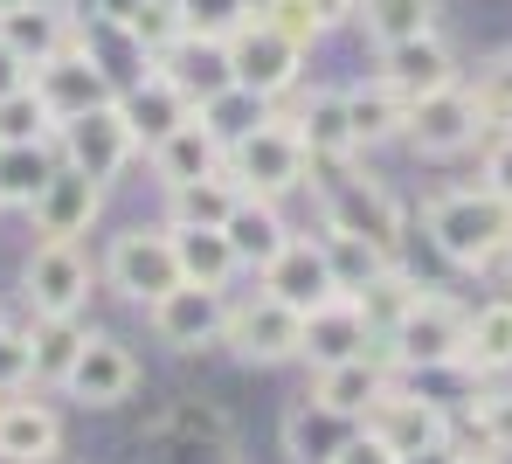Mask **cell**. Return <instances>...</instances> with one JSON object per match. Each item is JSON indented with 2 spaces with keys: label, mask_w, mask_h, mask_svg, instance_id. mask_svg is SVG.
I'll list each match as a JSON object with an SVG mask.
<instances>
[{
  "label": "cell",
  "mask_w": 512,
  "mask_h": 464,
  "mask_svg": "<svg viewBox=\"0 0 512 464\" xmlns=\"http://www.w3.org/2000/svg\"><path fill=\"white\" fill-rule=\"evenodd\" d=\"M353 430H360V423H346V416L319 409V402L305 395V402L284 416V451H291V464H333V451H340Z\"/></svg>",
  "instance_id": "obj_30"
},
{
  "label": "cell",
  "mask_w": 512,
  "mask_h": 464,
  "mask_svg": "<svg viewBox=\"0 0 512 464\" xmlns=\"http://www.w3.org/2000/svg\"><path fill=\"white\" fill-rule=\"evenodd\" d=\"M77 35V21H70V7L63 0H28V7H0V42L28 63V77H35V63H49L63 42Z\"/></svg>",
  "instance_id": "obj_22"
},
{
  "label": "cell",
  "mask_w": 512,
  "mask_h": 464,
  "mask_svg": "<svg viewBox=\"0 0 512 464\" xmlns=\"http://www.w3.org/2000/svg\"><path fill=\"white\" fill-rule=\"evenodd\" d=\"M499 271H506V278H512V250H506V264H499Z\"/></svg>",
  "instance_id": "obj_53"
},
{
  "label": "cell",
  "mask_w": 512,
  "mask_h": 464,
  "mask_svg": "<svg viewBox=\"0 0 512 464\" xmlns=\"http://www.w3.org/2000/svg\"><path fill=\"white\" fill-rule=\"evenodd\" d=\"M478 187H492L499 201H512V132H492L485 139V174H478Z\"/></svg>",
  "instance_id": "obj_46"
},
{
  "label": "cell",
  "mask_w": 512,
  "mask_h": 464,
  "mask_svg": "<svg viewBox=\"0 0 512 464\" xmlns=\"http://www.w3.org/2000/svg\"><path fill=\"white\" fill-rule=\"evenodd\" d=\"M485 139V125H478V97L471 84H450V91H429L409 104V146L423 153V160H457V153H471Z\"/></svg>",
  "instance_id": "obj_12"
},
{
  "label": "cell",
  "mask_w": 512,
  "mask_h": 464,
  "mask_svg": "<svg viewBox=\"0 0 512 464\" xmlns=\"http://www.w3.org/2000/svg\"><path fill=\"white\" fill-rule=\"evenodd\" d=\"M56 160L63 153H49V146H0V208H35Z\"/></svg>",
  "instance_id": "obj_36"
},
{
  "label": "cell",
  "mask_w": 512,
  "mask_h": 464,
  "mask_svg": "<svg viewBox=\"0 0 512 464\" xmlns=\"http://www.w3.org/2000/svg\"><path fill=\"white\" fill-rule=\"evenodd\" d=\"M28 381H35V347H28V333H21V326H0V402L21 395Z\"/></svg>",
  "instance_id": "obj_44"
},
{
  "label": "cell",
  "mask_w": 512,
  "mask_h": 464,
  "mask_svg": "<svg viewBox=\"0 0 512 464\" xmlns=\"http://www.w3.org/2000/svg\"><path fill=\"white\" fill-rule=\"evenodd\" d=\"M367 430H381L402 458H416L429 444H450V409L436 402V395H409V388H388L381 402H374V416H367Z\"/></svg>",
  "instance_id": "obj_19"
},
{
  "label": "cell",
  "mask_w": 512,
  "mask_h": 464,
  "mask_svg": "<svg viewBox=\"0 0 512 464\" xmlns=\"http://www.w3.org/2000/svg\"><path fill=\"white\" fill-rule=\"evenodd\" d=\"M139 451H146V464H243V451H236V423L215 409V402H173L167 416L139 437Z\"/></svg>",
  "instance_id": "obj_4"
},
{
  "label": "cell",
  "mask_w": 512,
  "mask_h": 464,
  "mask_svg": "<svg viewBox=\"0 0 512 464\" xmlns=\"http://www.w3.org/2000/svg\"><path fill=\"white\" fill-rule=\"evenodd\" d=\"M153 70H160V77H173L180 91L194 97V111H201V104H208L215 91H229V84H236L229 42H208V35H180V42H173L167 56L153 63Z\"/></svg>",
  "instance_id": "obj_24"
},
{
  "label": "cell",
  "mask_w": 512,
  "mask_h": 464,
  "mask_svg": "<svg viewBox=\"0 0 512 464\" xmlns=\"http://www.w3.org/2000/svg\"><path fill=\"white\" fill-rule=\"evenodd\" d=\"M63 458V416L49 402L7 395L0 402V464H56Z\"/></svg>",
  "instance_id": "obj_21"
},
{
  "label": "cell",
  "mask_w": 512,
  "mask_h": 464,
  "mask_svg": "<svg viewBox=\"0 0 512 464\" xmlns=\"http://www.w3.org/2000/svg\"><path fill=\"white\" fill-rule=\"evenodd\" d=\"M464 458V444L450 437V444H429V451H416V458H402V464H457Z\"/></svg>",
  "instance_id": "obj_50"
},
{
  "label": "cell",
  "mask_w": 512,
  "mask_h": 464,
  "mask_svg": "<svg viewBox=\"0 0 512 464\" xmlns=\"http://www.w3.org/2000/svg\"><path fill=\"white\" fill-rule=\"evenodd\" d=\"M374 347V326H367V312L353 305V298H333V305H319V312H305V368H340V361H360Z\"/></svg>",
  "instance_id": "obj_20"
},
{
  "label": "cell",
  "mask_w": 512,
  "mask_h": 464,
  "mask_svg": "<svg viewBox=\"0 0 512 464\" xmlns=\"http://www.w3.org/2000/svg\"><path fill=\"white\" fill-rule=\"evenodd\" d=\"M0 7H28V0H0Z\"/></svg>",
  "instance_id": "obj_54"
},
{
  "label": "cell",
  "mask_w": 512,
  "mask_h": 464,
  "mask_svg": "<svg viewBox=\"0 0 512 464\" xmlns=\"http://www.w3.org/2000/svg\"><path fill=\"white\" fill-rule=\"evenodd\" d=\"M104 284H111L118 298H132V305L167 298L173 284H180L173 236L167 229H125V236H111V250H104Z\"/></svg>",
  "instance_id": "obj_10"
},
{
  "label": "cell",
  "mask_w": 512,
  "mask_h": 464,
  "mask_svg": "<svg viewBox=\"0 0 512 464\" xmlns=\"http://www.w3.org/2000/svg\"><path fill=\"white\" fill-rule=\"evenodd\" d=\"M153 319V340H167L173 354H201V347H222V326H229V291H208V284H173L167 298L146 305Z\"/></svg>",
  "instance_id": "obj_11"
},
{
  "label": "cell",
  "mask_w": 512,
  "mask_h": 464,
  "mask_svg": "<svg viewBox=\"0 0 512 464\" xmlns=\"http://www.w3.org/2000/svg\"><path fill=\"white\" fill-rule=\"evenodd\" d=\"M222 174L236 181V194H256V201H284L291 187L312 181V153H305V139L291 132V118H263L250 139H236V146H229Z\"/></svg>",
  "instance_id": "obj_3"
},
{
  "label": "cell",
  "mask_w": 512,
  "mask_h": 464,
  "mask_svg": "<svg viewBox=\"0 0 512 464\" xmlns=\"http://www.w3.org/2000/svg\"><path fill=\"white\" fill-rule=\"evenodd\" d=\"M236 181L229 174H201V181L187 187H167V222H180V229H222L229 215H236Z\"/></svg>",
  "instance_id": "obj_32"
},
{
  "label": "cell",
  "mask_w": 512,
  "mask_h": 464,
  "mask_svg": "<svg viewBox=\"0 0 512 464\" xmlns=\"http://www.w3.org/2000/svg\"><path fill=\"white\" fill-rule=\"evenodd\" d=\"M63 395L84 402V409H118V402H132V395H139V354H132L125 340H111V333H90L77 368L63 374Z\"/></svg>",
  "instance_id": "obj_14"
},
{
  "label": "cell",
  "mask_w": 512,
  "mask_h": 464,
  "mask_svg": "<svg viewBox=\"0 0 512 464\" xmlns=\"http://www.w3.org/2000/svg\"><path fill=\"white\" fill-rule=\"evenodd\" d=\"M56 464H63V458H56Z\"/></svg>",
  "instance_id": "obj_56"
},
{
  "label": "cell",
  "mask_w": 512,
  "mask_h": 464,
  "mask_svg": "<svg viewBox=\"0 0 512 464\" xmlns=\"http://www.w3.org/2000/svg\"><path fill=\"white\" fill-rule=\"evenodd\" d=\"M464 333H471V312L450 298V291H423V305L374 340V354L395 374H464Z\"/></svg>",
  "instance_id": "obj_2"
},
{
  "label": "cell",
  "mask_w": 512,
  "mask_h": 464,
  "mask_svg": "<svg viewBox=\"0 0 512 464\" xmlns=\"http://www.w3.org/2000/svg\"><path fill=\"white\" fill-rule=\"evenodd\" d=\"M0 326H7V305H0Z\"/></svg>",
  "instance_id": "obj_55"
},
{
  "label": "cell",
  "mask_w": 512,
  "mask_h": 464,
  "mask_svg": "<svg viewBox=\"0 0 512 464\" xmlns=\"http://www.w3.org/2000/svg\"><path fill=\"white\" fill-rule=\"evenodd\" d=\"M49 139H56V118H49V104L35 97V84L0 97V146H49Z\"/></svg>",
  "instance_id": "obj_41"
},
{
  "label": "cell",
  "mask_w": 512,
  "mask_h": 464,
  "mask_svg": "<svg viewBox=\"0 0 512 464\" xmlns=\"http://www.w3.org/2000/svg\"><path fill=\"white\" fill-rule=\"evenodd\" d=\"M229 63H236V84L256 97H284L305 70V49L277 28V21H243L229 35Z\"/></svg>",
  "instance_id": "obj_13"
},
{
  "label": "cell",
  "mask_w": 512,
  "mask_h": 464,
  "mask_svg": "<svg viewBox=\"0 0 512 464\" xmlns=\"http://www.w3.org/2000/svg\"><path fill=\"white\" fill-rule=\"evenodd\" d=\"M222 347H229L243 368H284V361L305 354V312L277 305L270 291L236 298V305H229V326H222Z\"/></svg>",
  "instance_id": "obj_6"
},
{
  "label": "cell",
  "mask_w": 512,
  "mask_h": 464,
  "mask_svg": "<svg viewBox=\"0 0 512 464\" xmlns=\"http://www.w3.org/2000/svg\"><path fill=\"white\" fill-rule=\"evenodd\" d=\"M395 388V368L367 347L360 361H340V368H319L312 374V402L319 409H333V416H346V423H367L374 416V402Z\"/></svg>",
  "instance_id": "obj_18"
},
{
  "label": "cell",
  "mask_w": 512,
  "mask_h": 464,
  "mask_svg": "<svg viewBox=\"0 0 512 464\" xmlns=\"http://www.w3.org/2000/svg\"><path fill=\"white\" fill-rule=\"evenodd\" d=\"M21 84H28V63H21V56H14V49L0 42V97H7V91H21Z\"/></svg>",
  "instance_id": "obj_49"
},
{
  "label": "cell",
  "mask_w": 512,
  "mask_h": 464,
  "mask_svg": "<svg viewBox=\"0 0 512 464\" xmlns=\"http://www.w3.org/2000/svg\"><path fill=\"white\" fill-rule=\"evenodd\" d=\"M298 7H312V21H319V28H340V21L360 14V0H298Z\"/></svg>",
  "instance_id": "obj_48"
},
{
  "label": "cell",
  "mask_w": 512,
  "mask_h": 464,
  "mask_svg": "<svg viewBox=\"0 0 512 464\" xmlns=\"http://www.w3.org/2000/svg\"><path fill=\"white\" fill-rule=\"evenodd\" d=\"M381 84H395V91L409 97H429V91H450V84H464V63H457V49L443 42V35H416V42H395V49H381V70H374Z\"/></svg>",
  "instance_id": "obj_17"
},
{
  "label": "cell",
  "mask_w": 512,
  "mask_h": 464,
  "mask_svg": "<svg viewBox=\"0 0 512 464\" xmlns=\"http://www.w3.org/2000/svg\"><path fill=\"white\" fill-rule=\"evenodd\" d=\"M457 464H506V458H492V451H464Z\"/></svg>",
  "instance_id": "obj_52"
},
{
  "label": "cell",
  "mask_w": 512,
  "mask_h": 464,
  "mask_svg": "<svg viewBox=\"0 0 512 464\" xmlns=\"http://www.w3.org/2000/svg\"><path fill=\"white\" fill-rule=\"evenodd\" d=\"M28 84H35V97L49 104L56 132H63L70 118H84V111H97V104H111V97H118V91H111L104 56H97L90 42H77V35H70L49 63H35V77H28Z\"/></svg>",
  "instance_id": "obj_7"
},
{
  "label": "cell",
  "mask_w": 512,
  "mask_h": 464,
  "mask_svg": "<svg viewBox=\"0 0 512 464\" xmlns=\"http://www.w3.org/2000/svg\"><path fill=\"white\" fill-rule=\"evenodd\" d=\"M90 257L84 243H35L28 250V271H21V298L35 319H77L90 305Z\"/></svg>",
  "instance_id": "obj_9"
},
{
  "label": "cell",
  "mask_w": 512,
  "mask_h": 464,
  "mask_svg": "<svg viewBox=\"0 0 512 464\" xmlns=\"http://www.w3.org/2000/svg\"><path fill=\"white\" fill-rule=\"evenodd\" d=\"M180 35H187V28H180V7H173V0H146V14L125 28V42H132L146 63H160V56H167Z\"/></svg>",
  "instance_id": "obj_42"
},
{
  "label": "cell",
  "mask_w": 512,
  "mask_h": 464,
  "mask_svg": "<svg viewBox=\"0 0 512 464\" xmlns=\"http://www.w3.org/2000/svg\"><path fill=\"white\" fill-rule=\"evenodd\" d=\"M326 229H346V236H367L381 257L402 264V243H409V215L402 201L367 174H346V167H326Z\"/></svg>",
  "instance_id": "obj_5"
},
{
  "label": "cell",
  "mask_w": 512,
  "mask_h": 464,
  "mask_svg": "<svg viewBox=\"0 0 512 464\" xmlns=\"http://www.w3.org/2000/svg\"><path fill=\"white\" fill-rule=\"evenodd\" d=\"M423 291H429L423 278H409L402 264H388V271L367 284V291H353V305L367 312V326H374V340H381V333H395V326H402V319L423 305Z\"/></svg>",
  "instance_id": "obj_34"
},
{
  "label": "cell",
  "mask_w": 512,
  "mask_h": 464,
  "mask_svg": "<svg viewBox=\"0 0 512 464\" xmlns=\"http://www.w3.org/2000/svg\"><path fill=\"white\" fill-rule=\"evenodd\" d=\"M346 118H353V146L374 153V146H395L409 139V97L395 84H346Z\"/></svg>",
  "instance_id": "obj_26"
},
{
  "label": "cell",
  "mask_w": 512,
  "mask_h": 464,
  "mask_svg": "<svg viewBox=\"0 0 512 464\" xmlns=\"http://www.w3.org/2000/svg\"><path fill=\"white\" fill-rule=\"evenodd\" d=\"M291 132L305 139L312 167H346L360 146H353V118H346V91H312L291 111Z\"/></svg>",
  "instance_id": "obj_25"
},
{
  "label": "cell",
  "mask_w": 512,
  "mask_h": 464,
  "mask_svg": "<svg viewBox=\"0 0 512 464\" xmlns=\"http://www.w3.org/2000/svg\"><path fill=\"white\" fill-rule=\"evenodd\" d=\"M367 28L374 49H395V42H416V35H436V0H360L353 14Z\"/></svg>",
  "instance_id": "obj_33"
},
{
  "label": "cell",
  "mask_w": 512,
  "mask_h": 464,
  "mask_svg": "<svg viewBox=\"0 0 512 464\" xmlns=\"http://www.w3.org/2000/svg\"><path fill=\"white\" fill-rule=\"evenodd\" d=\"M35 236L42 243H77L90 222L104 215V181H90V174H77L70 160H56V174H49V187L35 194Z\"/></svg>",
  "instance_id": "obj_16"
},
{
  "label": "cell",
  "mask_w": 512,
  "mask_h": 464,
  "mask_svg": "<svg viewBox=\"0 0 512 464\" xmlns=\"http://www.w3.org/2000/svg\"><path fill=\"white\" fill-rule=\"evenodd\" d=\"M139 14H146V0H90V21H104V28H118V35H125Z\"/></svg>",
  "instance_id": "obj_47"
},
{
  "label": "cell",
  "mask_w": 512,
  "mask_h": 464,
  "mask_svg": "<svg viewBox=\"0 0 512 464\" xmlns=\"http://www.w3.org/2000/svg\"><path fill=\"white\" fill-rule=\"evenodd\" d=\"M56 146H63V160H70L77 174H90V181H118V174L146 153L118 97H111V104H97V111H84V118H70V125L56 132Z\"/></svg>",
  "instance_id": "obj_8"
},
{
  "label": "cell",
  "mask_w": 512,
  "mask_h": 464,
  "mask_svg": "<svg viewBox=\"0 0 512 464\" xmlns=\"http://www.w3.org/2000/svg\"><path fill=\"white\" fill-rule=\"evenodd\" d=\"M471 451H492V458H512V381H492V388H478L471 395Z\"/></svg>",
  "instance_id": "obj_39"
},
{
  "label": "cell",
  "mask_w": 512,
  "mask_h": 464,
  "mask_svg": "<svg viewBox=\"0 0 512 464\" xmlns=\"http://www.w3.org/2000/svg\"><path fill=\"white\" fill-rule=\"evenodd\" d=\"M118 104H125V118H132V132H139L146 153H153L160 139H173V132L194 118V97L180 91L173 77H160V70H146L132 91H118Z\"/></svg>",
  "instance_id": "obj_23"
},
{
  "label": "cell",
  "mask_w": 512,
  "mask_h": 464,
  "mask_svg": "<svg viewBox=\"0 0 512 464\" xmlns=\"http://www.w3.org/2000/svg\"><path fill=\"white\" fill-rule=\"evenodd\" d=\"M333 464H402V451H395L381 430H367V423H360V430L346 437L340 451H333Z\"/></svg>",
  "instance_id": "obj_45"
},
{
  "label": "cell",
  "mask_w": 512,
  "mask_h": 464,
  "mask_svg": "<svg viewBox=\"0 0 512 464\" xmlns=\"http://www.w3.org/2000/svg\"><path fill=\"white\" fill-rule=\"evenodd\" d=\"M222 139L201 125V118H187L173 139H160L153 146V174H160V187H187V181H201V174H222Z\"/></svg>",
  "instance_id": "obj_27"
},
{
  "label": "cell",
  "mask_w": 512,
  "mask_h": 464,
  "mask_svg": "<svg viewBox=\"0 0 512 464\" xmlns=\"http://www.w3.org/2000/svg\"><path fill=\"white\" fill-rule=\"evenodd\" d=\"M84 340H90L84 319H35V326H28V347H35V381L63 388V374L77 368Z\"/></svg>",
  "instance_id": "obj_35"
},
{
  "label": "cell",
  "mask_w": 512,
  "mask_h": 464,
  "mask_svg": "<svg viewBox=\"0 0 512 464\" xmlns=\"http://www.w3.org/2000/svg\"><path fill=\"white\" fill-rule=\"evenodd\" d=\"M167 236H173V257H180V278H187V284L229 291V278L243 271L222 229H180V222H167Z\"/></svg>",
  "instance_id": "obj_29"
},
{
  "label": "cell",
  "mask_w": 512,
  "mask_h": 464,
  "mask_svg": "<svg viewBox=\"0 0 512 464\" xmlns=\"http://www.w3.org/2000/svg\"><path fill=\"white\" fill-rule=\"evenodd\" d=\"M464 374H512V298H485L464 333Z\"/></svg>",
  "instance_id": "obj_31"
},
{
  "label": "cell",
  "mask_w": 512,
  "mask_h": 464,
  "mask_svg": "<svg viewBox=\"0 0 512 464\" xmlns=\"http://www.w3.org/2000/svg\"><path fill=\"white\" fill-rule=\"evenodd\" d=\"M180 7V28L187 35H208V42H229L250 14H243V0H173Z\"/></svg>",
  "instance_id": "obj_43"
},
{
  "label": "cell",
  "mask_w": 512,
  "mask_h": 464,
  "mask_svg": "<svg viewBox=\"0 0 512 464\" xmlns=\"http://www.w3.org/2000/svg\"><path fill=\"white\" fill-rule=\"evenodd\" d=\"M423 229L457 271H499L512 250V201L492 187H443L423 201Z\"/></svg>",
  "instance_id": "obj_1"
},
{
  "label": "cell",
  "mask_w": 512,
  "mask_h": 464,
  "mask_svg": "<svg viewBox=\"0 0 512 464\" xmlns=\"http://www.w3.org/2000/svg\"><path fill=\"white\" fill-rule=\"evenodd\" d=\"M319 250H326V264H333V278H340L346 298H353V291H367V284L395 264V257H381L367 236H346V229H319Z\"/></svg>",
  "instance_id": "obj_38"
},
{
  "label": "cell",
  "mask_w": 512,
  "mask_h": 464,
  "mask_svg": "<svg viewBox=\"0 0 512 464\" xmlns=\"http://www.w3.org/2000/svg\"><path fill=\"white\" fill-rule=\"evenodd\" d=\"M222 236H229V250H236V264H243V271H263V264L291 243V229H284L277 201H256V194L236 201V215L222 222Z\"/></svg>",
  "instance_id": "obj_28"
},
{
  "label": "cell",
  "mask_w": 512,
  "mask_h": 464,
  "mask_svg": "<svg viewBox=\"0 0 512 464\" xmlns=\"http://www.w3.org/2000/svg\"><path fill=\"white\" fill-rule=\"evenodd\" d=\"M471 97H478V125H485V139H492V132H512V49H499V56L478 63Z\"/></svg>",
  "instance_id": "obj_40"
},
{
  "label": "cell",
  "mask_w": 512,
  "mask_h": 464,
  "mask_svg": "<svg viewBox=\"0 0 512 464\" xmlns=\"http://www.w3.org/2000/svg\"><path fill=\"white\" fill-rule=\"evenodd\" d=\"M194 118H201V125H208V132L222 139V153H229L236 139H250L256 125L270 118V97H256V91H243V84H229V91H215V97H208V104H201Z\"/></svg>",
  "instance_id": "obj_37"
},
{
  "label": "cell",
  "mask_w": 512,
  "mask_h": 464,
  "mask_svg": "<svg viewBox=\"0 0 512 464\" xmlns=\"http://www.w3.org/2000/svg\"><path fill=\"white\" fill-rule=\"evenodd\" d=\"M277 7H284V0H243V14H250V21H270Z\"/></svg>",
  "instance_id": "obj_51"
},
{
  "label": "cell",
  "mask_w": 512,
  "mask_h": 464,
  "mask_svg": "<svg viewBox=\"0 0 512 464\" xmlns=\"http://www.w3.org/2000/svg\"><path fill=\"white\" fill-rule=\"evenodd\" d=\"M263 291L277 298V305H291V312H319V305H333L340 298V278H333V264H326V250H319V236H291L263 271Z\"/></svg>",
  "instance_id": "obj_15"
}]
</instances>
